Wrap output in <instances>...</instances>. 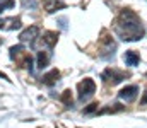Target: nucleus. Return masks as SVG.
I'll list each match as a JSON object with an SVG mask.
<instances>
[{
	"mask_svg": "<svg viewBox=\"0 0 147 128\" xmlns=\"http://www.w3.org/2000/svg\"><path fill=\"white\" fill-rule=\"evenodd\" d=\"M116 33L123 41H137L144 36L146 29L134 10L123 9L116 21Z\"/></svg>",
	"mask_w": 147,
	"mask_h": 128,
	"instance_id": "obj_1",
	"label": "nucleus"
},
{
	"mask_svg": "<svg viewBox=\"0 0 147 128\" xmlns=\"http://www.w3.org/2000/svg\"><path fill=\"white\" fill-rule=\"evenodd\" d=\"M77 92H79V99L80 101H87L94 92H96V82L92 79H84L82 82H79L77 85Z\"/></svg>",
	"mask_w": 147,
	"mask_h": 128,
	"instance_id": "obj_2",
	"label": "nucleus"
},
{
	"mask_svg": "<svg viewBox=\"0 0 147 128\" xmlns=\"http://www.w3.org/2000/svg\"><path fill=\"white\" fill-rule=\"evenodd\" d=\"M115 50H116V43L113 41L111 36L103 33V38L99 41V56L101 58H110V56H113Z\"/></svg>",
	"mask_w": 147,
	"mask_h": 128,
	"instance_id": "obj_3",
	"label": "nucleus"
},
{
	"mask_svg": "<svg viewBox=\"0 0 147 128\" xmlns=\"http://www.w3.org/2000/svg\"><path fill=\"white\" fill-rule=\"evenodd\" d=\"M125 77H128V74H125V72H121V70H118V68H106L103 74H101V79H103V82H106V84H120Z\"/></svg>",
	"mask_w": 147,
	"mask_h": 128,
	"instance_id": "obj_4",
	"label": "nucleus"
},
{
	"mask_svg": "<svg viewBox=\"0 0 147 128\" xmlns=\"http://www.w3.org/2000/svg\"><path fill=\"white\" fill-rule=\"evenodd\" d=\"M139 94V85H125L120 92H118V97L125 103H132Z\"/></svg>",
	"mask_w": 147,
	"mask_h": 128,
	"instance_id": "obj_5",
	"label": "nucleus"
},
{
	"mask_svg": "<svg viewBox=\"0 0 147 128\" xmlns=\"http://www.w3.org/2000/svg\"><path fill=\"white\" fill-rule=\"evenodd\" d=\"M38 34H39V27L38 26H29L28 29H24L19 34V40H21V43H34Z\"/></svg>",
	"mask_w": 147,
	"mask_h": 128,
	"instance_id": "obj_6",
	"label": "nucleus"
},
{
	"mask_svg": "<svg viewBox=\"0 0 147 128\" xmlns=\"http://www.w3.org/2000/svg\"><path fill=\"white\" fill-rule=\"evenodd\" d=\"M22 26L21 17H9V19H0V29L3 31H16Z\"/></svg>",
	"mask_w": 147,
	"mask_h": 128,
	"instance_id": "obj_7",
	"label": "nucleus"
},
{
	"mask_svg": "<svg viewBox=\"0 0 147 128\" xmlns=\"http://www.w3.org/2000/svg\"><path fill=\"white\" fill-rule=\"evenodd\" d=\"M63 7H65V3H63L62 0H43V9H45L48 14H53L55 10L63 9Z\"/></svg>",
	"mask_w": 147,
	"mask_h": 128,
	"instance_id": "obj_8",
	"label": "nucleus"
},
{
	"mask_svg": "<svg viewBox=\"0 0 147 128\" xmlns=\"http://www.w3.org/2000/svg\"><path fill=\"white\" fill-rule=\"evenodd\" d=\"M123 60H125V63H127L128 67H135V65H139V63H140V56H139V53H137V51H134V50L125 51Z\"/></svg>",
	"mask_w": 147,
	"mask_h": 128,
	"instance_id": "obj_9",
	"label": "nucleus"
},
{
	"mask_svg": "<svg viewBox=\"0 0 147 128\" xmlns=\"http://www.w3.org/2000/svg\"><path fill=\"white\" fill-rule=\"evenodd\" d=\"M58 41V33L57 31H45L43 33V43L48 46V48H53Z\"/></svg>",
	"mask_w": 147,
	"mask_h": 128,
	"instance_id": "obj_10",
	"label": "nucleus"
},
{
	"mask_svg": "<svg viewBox=\"0 0 147 128\" xmlns=\"http://www.w3.org/2000/svg\"><path fill=\"white\" fill-rule=\"evenodd\" d=\"M60 79V72L57 70V68H53V70H50L48 74H45L43 75V84H46V85H53V84H57V80Z\"/></svg>",
	"mask_w": 147,
	"mask_h": 128,
	"instance_id": "obj_11",
	"label": "nucleus"
},
{
	"mask_svg": "<svg viewBox=\"0 0 147 128\" xmlns=\"http://www.w3.org/2000/svg\"><path fill=\"white\" fill-rule=\"evenodd\" d=\"M48 62H50V55L46 51H38V68H46L48 67Z\"/></svg>",
	"mask_w": 147,
	"mask_h": 128,
	"instance_id": "obj_12",
	"label": "nucleus"
},
{
	"mask_svg": "<svg viewBox=\"0 0 147 128\" xmlns=\"http://www.w3.org/2000/svg\"><path fill=\"white\" fill-rule=\"evenodd\" d=\"M21 51H24V48H22V44H17V46H10V50H9V56L14 60Z\"/></svg>",
	"mask_w": 147,
	"mask_h": 128,
	"instance_id": "obj_13",
	"label": "nucleus"
},
{
	"mask_svg": "<svg viewBox=\"0 0 147 128\" xmlns=\"http://www.w3.org/2000/svg\"><path fill=\"white\" fill-rule=\"evenodd\" d=\"M60 101H62L63 104H67V106H72V94H70V90H65V92L60 96Z\"/></svg>",
	"mask_w": 147,
	"mask_h": 128,
	"instance_id": "obj_14",
	"label": "nucleus"
},
{
	"mask_svg": "<svg viewBox=\"0 0 147 128\" xmlns=\"http://www.w3.org/2000/svg\"><path fill=\"white\" fill-rule=\"evenodd\" d=\"M14 5H16L14 0H0V14H2L5 9H12Z\"/></svg>",
	"mask_w": 147,
	"mask_h": 128,
	"instance_id": "obj_15",
	"label": "nucleus"
},
{
	"mask_svg": "<svg viewBox=\"0 0 147 128\" xmlns=\"http://www.w3.org/2000/svg\"><path fill=\"white\" fill-rule=\"evenodd\" d=\"M98 103H92V104H89L87 108H84V115H91V113H96L98 111Z\"/></svg>",
	"mask_w": 147,
	"mask_h": 128,
	"instance_id": "obj_16",
	"label": "nucleus"
},
{
	"mask_svg": "<svg viewBox=\"0 0 147 128\" xmlns=\"http://www.w3.org/2000/svg\"><path fill=\"white\" fill-rule=\"evenodd\" d=\"M22 5H24V9L29 7V9L34 10V9H36V0H22Z\"/></svg>",
	"mask_w": 147,
	"mask_h": 128,
	"instance_id": "obj_17",
	"label": "nucleus"
},
{
	"mask_svg": "<svg viewBox=\"0 0 147 128\" xmlns=\"http://www.w3.org/2000/svg\"><path fill=\"white\" fill-rule=\"evenodd\" d=\"M58 24H60L62 29H67V19H65V17H60V19H58Z\"/></svg>",
	"mask_w": 147,
	"mask_h": 128,
	"instance_id": "obj_18",
	"label": "nucleus"
},
{
	"mask_svg": "<svg viewBox=\"0 0 147 128\" xmlns=\"http://www.w3.org/2000/svg\"><path fill=\"white\" fill-rule=\"evenodd\" d=\"M140 104H142V106H146L147 104V90L144 92V96H142V99H140Z\"/></svg>",
	"mask_w": 147,
	"mask_h": 128,
	"instance_id": "obj_19",
	"label": "nucleus"
},
{
	"mask_svg": "<svg viewBox=\"0 0 147 128\" xmlns=\"http://www.w3.org/2000/svg\"><path fill=\"white\" fill-rule=\"evenodd\" d=\"M0 77H2V79H5V80H9V82H10V79H9V77H7V75H5V74H2V72H0Z\"/></svg>",
	"mask_w": 147,
	"mask_h": 128,
	"instance_id": "obj_20",
	"label": "nucleus"
},
{
	"mask_svg": "<svg viewBox=\"0 0 147 128\" xmlns=\"http://www.w3.org/2000/svg\"><path fill=\"white\" fill-rule=\"evenodd\" d=\"M0 44H2V40H0Z\"/></svg>",
	"mask_w": 147,
	"mask_h": 128,
	"instance_id": "obj_21",
	"label": "nucleus"
}]
</instances>
